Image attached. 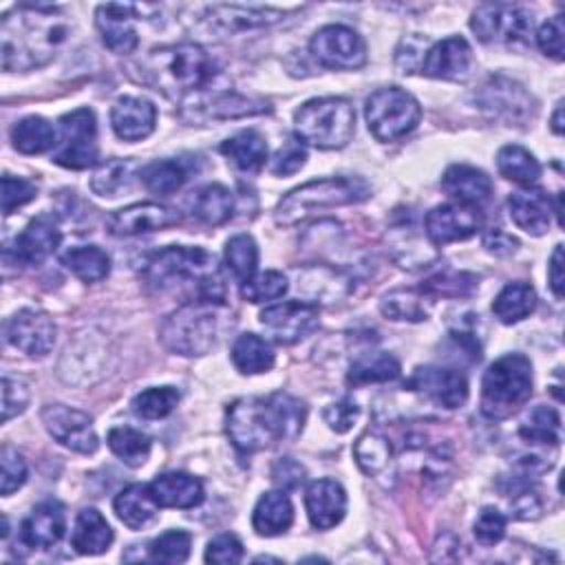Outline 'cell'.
<instances>
[{
  "instance_id": "obj_47",
  "label": "cell",
  "mask_w": 565,
  "mask_h": 565,
  "mask_svg": "<svg viewBox=\"0 0 565 565\" xmlns=\"http://www.w3.org/2000/svg\"><path fill=\"white\" fill-rule=\"evenodd\" d=\"M181 399V393L174 386H154L137 393L132 397V413L141 419H163L168 417Z\"/></svg>"
},
{
  "instance_id": "obj_40",
  "label": "cell",
  "mask_w": 565,
  "mask_h": 565,
  "mask_svg": "<svg viewBox=\"0 0 565 565\" xmlns=\"http://www.w3.org/2000/svg\"><path fill=\"white\" fill-rule=\"evenodd\" d=\"M192 212L205 225H223L234 214V196L221 183H210L194 194Z\"/></svg>"
},
{
  "instance_id": "obj_53",
  "label": "cell",
  "mask_w": 565,
  "mask_h": 565,
  "mask_svg": "<svg viewBox=\"0 0 565 565\" xmlns=\"http://www.w3.org/2000/svg\"><path fill=\"white\" fill-rule=\"evenodd\" d=\"M505 525H508V519L503 516V512H499L492 505H486L477 514L472 532H475V539H477L479 545L492 547V545H497L505 536Z\"/></svg>"
},
{
  "instance_id": "obj_1",
  "label": "cell",
  "mask_w": 565,
  "mask_h": 565,
  "mask_svg": "<svg viewBox=\"0 0 565 565\" xmlns=\"http://www.w3.org/2000/svg\"><path fill=\"white\" fill-rule=\"evenodd\" d=\"M307 422V406L289 393L267 397H241L227 406L225 430L243 455L269 448L278 441H294Z\"/></svg>"
},
{
  "instance_id": "obj_51",
  "label": "cell",
  "mask_w": 565,
  "mask_h": 565,
  "mask_svg": "<svg viewBox=\"0 0 565 565\" xmlns=\"http://www.w3.org/2000/svg\"><path fill=\"white\" fill-rule=\"evenodd\" d=\"M132 172V163L124 159H110L104 166L97 168V172L90 179L93 192L99 196H117L124 188H128Z\"/></svg>"
},
{
  "instance_id": "obj_62",
  "label": "cell",
  "mask_w": 565,
  "mask_h": 565,
  "mask_svg": "<svg viewBox=\"0 0 565 565\" xmlns=\"http://www.w3.org/2000/svg\"><path fill=\"white\" fill-rule=\"evenodd\" d=\"M483 247L494 256H508L519 247V241L514 236H510L508 232L494 227L483 234Z\"/></svg>"
},
{
  "instance_id": "obj_55",
  "label": "cell",
  "mask_w": 565,
  "mask_h": 565,
  "mask_svg": "<svg viewBox=\"0 0 565 565\" xmlns=\"http://www.w3.org/2000/svg\"><path fill=\"white\" fill-rule=\"evenodd\" d=\"M305 161H307L305 146L298 139H289L278 148V152L269 161V170L276 177H287L298 172L305 166Z\"/></svg>"
},
{
  "instance_id": "obj_27",
  "label": "cell",
  "mask_w": 565,
  "mask_h": 565,
  "mask_svg": "<svg viewBox=\"0 0 565 565\" xmlns=\"http://www.w3.org/2000/svg\"><path fill=\"white\" fill-rule=\"evenodd\" d=\"M441 190L461 205L479 207L490 199L492 181L483 170L475 166L452 163L441 177Z\"/></svg>"
},
{
  "instance_id": "obj_35",
  "label": "cell",
  "mask_w": 565,
  "mask_h": 565,
  "mask_svg": "<svg viewBox=\"0 0 565 565\" xmlns=\"http://www.w3.org/2000/svg\"><path fill=\"white\" fill-rule=\"evenodd\" d=\"M232 362L238 373L258 375L267 373L274 366L276 355L265 338L256 333H241L232 344Z\"/></svg>"
},
{
  "instance_id": "obj_58",
  "label": "cell",
  "mask_w": 565,
  "mask_h": 565,
  "mask_svg": "<svg viewBox=\"0 0 565 565\" xmlns=\"http://www.w3.org/2000/svg\"><path fill=\"white\" fill-rule=\"evenodd\" d=\"M563 35H565V20L563 15H554L541 24L536 33V44L545 55L554 60H563Z\"/></svg>"
},
{
  "instance_id": "obj_43",
  "label": "cell",
  "mask_w": 565,
  "mask_h": 565,
  "mask_svg": "<svg viewBox=\"0 0 565 565\" xmlns=\"http://www.w3.org/2000/svg\"><path fill=\"white\" fill-rule=\"evenodd\" d=\"M106 444L113 450V455L119 457L130 468L143 466L148 455H150V446H152L148 435H143L141 430L130 428V426L110 428L108 437H106Z\"/></svg>"
},
{
  "instance_id": "obj_3",
  "label": "cell",
  "mask_w": 565,
  "mask_h": 565,
  "mask_svg": "<svg viewBox=\"0 0 565 565\" xmlns=\"http://www.w3.org/2000/svg\"><path fill=\"white\" fill-rule=\"evenodd\" d=\"M141 276L148 287L159 291L192 282L196 285L199 300H207L216 305L225 302V287H223L221 271L214 263V256L203 247L170 245L166 249H159L146 260Z\"/></svg>"
},
{
  "instance_id": "obj_20",
  "label": "cell",
  "mask_w": 565,
  "mask_h": 565,
  "mask_svg": "<svg viewBox=\"0 0 565 565\" xmlns=\"http://www.w3.org/2000/svg\"><path fill=\"white\" fill-rule=\"evenodd\" d=\"M181 223V214L159 203H132L113 212L106 227L113 236H139Z\"/></svg>"
},
{
  "instance_id": "obj_49",
  "label": "cell",
  "mask_w": 565,
  "mask_h": 565,
  "mask_svg": "<svg viewBox=\"0 0 565 565\" xmlns=\"http://www.w3.org/2000/svg\"><path fill=\"white\" fill-rule=\"evenodd\" d=\"M433 300L435 298H459L470 296L477 287V278L466 271H441L419 285Z\"/></svg>"
},
{
  "instance_id": "obj_59",
  "label": "cell",
  "mask_w": 565,
  "mask_h": 565,
  "mask_svg": "<svg viewBox=\"0 0 565 565\" xmlns=\"http://www.w3.org/2000/svg\"><path fill=\"white\" fill-rule=\"evenodd\" d=\"M322 417H324V422H327V426H329L331 430H335V433H349V430L353 428V424L358 422V417H360V406H358L353 399L344 397V399H340V402L329 404V406L322 411Z\"/></svg>"
},
{
  "instance_id": "obj_44",
  "label": "cell",
  "mask_w": 565,
  "mask_h": 565,
  "mask_svg": "<svg viewBox=\"0 0 565 565\" xmlns=\"http://www.w3.org/2000/svg\"><path fill=\"white\" fill-rule=\"evenodd\" d=\"M225 265L238 282H247L258 267V245L249 234H236L225 243Z\"/></svg>"
},
{
  "instance_id": "obj_16",
  "label": "cell",
  "mask_w": 565,
  "mask_h": 565,
  "mask_svg": "<svg viewBox=\"0 0 565 565\" xmlns=\"http://www.w3.org/2000/svg\"><path fill=\"white\" fill-rule=\"evenodd\" d=\"M55 322L40 309H20L4 327L7 342L31 358L46 355L55 344Z\"/></svg>"
},
{
  "instance_id": "obj_61",
  "label": "cell",
  "mask_w": 565,
  "mask_h": 565,
  "mask_svg": "<svg viewBox=\"0 0 565 565\" xmlns=\"http://www.w3.org/2000/svg\"><path fill=\"white\" fill-rule=\"evenodd\" d=\"M512 510H514V516L516 519H523V521H530V519H539L541 516V499L534 490L530 488H523L519 494H514V501H512Z\"/></svg>"
},
{
  "instance_id": "obj_30",
  "label": "cell",
  "mask_w": 565,
  "mask_h": 565,
  "mask_svg": "<svg viewBox=\"0 0 565 565\" xmlns=\"http://www.w3.org/2000/svg\"><path fill=\"white\" fill-rule=\"evenodd\" d=\"M117 519L128 525L130 530H141L150 521H154L159 512V503L146 483H130L126 486L113 501Z\"/></svg>"
},
{
  "instance_id": "obj_21",
  "label": "cell",
  "mask_w": 565,
  "mask_h": 565,
  "mask_svg": "<svg viewBox=\"0 0 565 565\" xmlns=\"http://www.w3.org/2000/svg\"><path fill=\"white\" fill-rule=\"evenodd\" d=\"M66 514L64 505L55 499L38 503L20 523V543L26 547L49 550L64 536Z\"/></svg>"
},
{
  "instance_id": "obj_39",
  "label": "cell",
  "mask_w": 565,
  "mask_h": 565,
  "mask_svg": "<svg viewBox=\"0 0 565 565\" xmlns=\"http://www.w3.org/2000/svg\"><path fill=\"white\" fill-rule=\"evenodd\" d=\"M497 170L508 181L532 185L541 177V163L539 159L523 146L508 143L497 152Z\"/></svg>"
},
{
  "instance_id": "obj_52",
  "label": "cell",
  "mask_w": 565,
  "mask_h": 565,
  "mask_svg": "<svg viewBox=\"0 0 565 565\" xmlns=\"http://www.w3.org/2000/svg\"><path fill=\"white\" fill-rule=\"evenodd\" d=\"M24 481H26L24 457L15 448L4 444L0 450V492H2V497H9L18 488H22Z\"/></svg>"
},
{
  "instance_id": "obj_63",
  "label": "cell",
  "mask_w": 565,
  "mask_h": 565,
  "mask_svg": "<svg viewBox=\"0 0 565 565\" xmlns=\"http://www.w3.org/2000/svg\"><path fill=\"white\" fill-rule=\"evenodd\" d=\"M547 280L550 287L554 291L556 298H563V285H565V276H563V245L558 243L550 256V265H547Z\"/></svg>"
},
{
  "instance_id": "obj_64",
  "label": "cell",
  "mask_w": 565,
  "mask_h": 565,
  "mask_svg": "<svg viewBox=\"0 0 565 565\" xmlns=\"http://www.w3.org/2000/svg\"><path fill=\"white\" fill-rule=\"evenodd\" d=\"M552 130H554L556 135H563V102L556 104V110H554V115H552Z\"/></svg>"
},
{
  "instance_id": "obj_42",
  "label": "cell",
  "mask_w": 565,
  "mask_h": 565,
  "mask_svg": "<svg viewBox=\"0 0 565 565\" xmlns=\"http://www.w3.org/2000/svg\"><path fill=\"white\" fill-rule=\"evenodd\" d=\"M190 177V168L183 159H159L141 168V183L154 194L177 192Z\"/></svg>"
},
{
  "instance_id": "obj_13",
  "label": "cell",
  "mask_w": 565,
  "mask_h": 565,
  "mask_svg": "<svg viewBox=\"0 0 565 565\" xmlns=\"http://www.w3.org/2000/svg\"><path fill=\"white\" fill-rule=\"evenodd\" d=\"M265 333L278 344H296L320 324V309L305 300H287L260 311Z\"/></svg>"
},
{
  "instance_id": "obj_11",
  "label": "cell",
  "mask_w": 565,
  "mask_h": 565,
  "mask_svg": "<svg viewBox=\"0 0 565 565\" xmlns=\"http://www.w3.org/2000/svg\"><path fill=\"white\" fill-rule=\"evenodd\" d=\"M311 57L333 71H353L366 62V44L358 31L347 24H327L309 42Z\"/></svg>"
},
{
  "instance_id": "obj_25",
  "label": "cell",
  "mask_w": 565,
  "mask_h": 565,
  "mask_svg": "<svg viewBox=\"0 0 565 565\" xmlns=\"http://www.w3.org/2000/svg\"><path fill=\"white\" fill-rule=\"evenodd\" d=\"M289 11L274 7H243V4H214L207 7L205 20L221 33H236L263 29L280 22Z\"/></svg>"
},
{
  "instance_id": "obj_56",
  "label": "cell",
  "mask_w": 565,
  "mask_h": 565,
  "mask_svg": "<svg viewBox=\"0 0 565 565\" xmlns=\"http://www.w3.org/2000/svg\"><path fill=\"white\" fill-rule=\"evenodd\" d=\"M29 404V388L18 377H2V422L20 415Z\"/></svg>"
},
{
  "instance_id": "obj_34",
  "label": "cell",
  "mask_w": 565,
  "mask_h": 565,
  "mask_svg": "<svg viewBox=\"0 0 565 565\" xmlns=\"http://www.w3.org/2000/svg\"><path fill=\"white\" fill-rule=\"evenodd\" d=\"M536 307V291L530 282H508L492 300V313L503 324H514L527 318Z\"/></svg>"
},
{
  "instance_id": "obj_45",
  "label": "cell",
  "mask_w": 565,
  "mask_h": 565,
  "mask_svg": "<svg viewBox=\"0 0 565 565\" xmlns=\"http://www.w3.org/2000/svg\"><path fill=\"white\" fill-rule=\"evenodd\" d=\"M353 455H355V461L362 468V472H366L371 477L382 475L388 468L391 459H393V450H391L388 439L384 435L375 433V430H366L355 441Z\"/></svg>"
},
{
  "instance_id": "obj_26",
  "label": "cell",
  "mask_w": 565,
  "mask_h": 565,
  "mask_svg": "<svg viewBox=\"0 0 565 565\" xmlns=\"http://www.w3.org/2000/svg\"><path fill=\"white\" fill-rule=\"evenodd\" d=\"M508 210H510L512 223L519 230L527 232L530 236H543L550 230L554 205L545 194V190L527 185L510 194Z\"/></svg>"
},
{
  "instance_id": "obj_57",
  "label": "cell",
  "mask_w": 565,
  "mask_h": 565,
  "mask_svg": "<svg viewBox=\"0 0 565 565\" xmlns=\"http://www.w3.org/2000/svg\"><path fill=\"white\" fill-rule=\"evenodd\" d=\"M243 561V543L234 534H218L207 543L205 563H241Z\"/></svg>"
},
{
  "instance_id": "obj_14",
  "label": "cell",
  "mask_w": 565,
  "mask_h": 565,
  "mask_svg": "<svg viewBox=\"0 0 565 565\" xmlns=\"http://www.w3.org/2000/svg\"><path fill=\"white\" fill-rule=\"evenodd\" d=\"M40 415L49 435L64 448L79 455H93L97 450L99 439L88 413L64 404H46Z\"/></svg>"
},
{
  "instance_id": "obj_54",
  "label": "cell",
  "mask_w": 565,
  "mask_h": 565,
  "mask_svg": "<svg viewBox=\"0 0 565 565\" xmlns=\"http://www.w3.org/2000/svg\"><path fill=\"white\" fill-rule=\"evenodd\" d=\"M38 194V188L22 177L4 174L2 177V212L9 216L13 210L26 205Z\"/></svg>"
},
{
  "instance_id": "obj_8",
  "label": "cell",
  "mask_w": 565,
  "mask_h": 565,
  "mask_svg": "<svg viewBox=\"0 0 565 565\" xmlns=\"http://www.w3.org/2000/svg\"><path fill=\"white\" fill-rule=\"evenodd\" d=\"M218 307L223 305L194 298L172 311L159 333L163 347L185 358L205 355L218 335Z\"/></svg>"
},
{
  "instance_id": "obj_23",
  "label": "cell",
  "mask_w": 565,
  "mask_h": 565,
  "mask_svg": "<svg viewBox=\"0 0 565 565\" xmlns=\"http://www.w3.org/2000/svg\"><path fill=\"white\" fill-rule=\"evenodd\" d=\"M305 508L316 530H331L344 519L347 492L335 479H316L305 492Z\"/></svg>"
},
{
  "instance_id": "obj_7",
  "label": "cell",
  "mask_w": 565,
  "mask_h": 565,
  "mask_svg": "<svg viewBox=\"0 0 565 565\" xmlns=\"http://www.w3.org/2000/svg\"><path fill=\"white\" fill-rule=\"evenodd\" d=\"M532 395V362L523 353L494 360L481 380V413L488 419L514 415Z\"/></svg>"
},
{
  "instance_id": "obj_38",
  "label": "cell",
  "mask_w": 565,
  "mask_h": 565,
  "mask_svg": "<svg viewBox=\"0 0 565 565\" xmlns=\"http://www.w3.org/2000/svg\"><path fill=\"white\" fill-rule=\"evenodd\" d=\"M55 128L40 115H29L13 124L11 141L13 148L22 154H40L49 148H55Z\"/></svg>"
},
{
  "instance_id": "obj_29",
  "label": "cell",
  "mask_w": 565,
  "mask_h": 565,
  "mask_svg": "<svg viewBox=\"0 0 565 565\" xmlns=\"http://www.w3.org/2000/svg\"><path fill=\"white\" fill-rule=\"evenodd\" d=\"M479 106L508 119H521L530 113V97L516 82L492 77L479 90Z\"/></svg>"
},
{
  "instance_id": "obj_6",
  "label": "cell",
  "mask_w": 565,
  "mask_h": 565,
  "mask_svg": "<svg viewBox=\"0 0 565 565\" xmlns=\"http://www.w3.org/2000/svg\"><path fill=\"white\" fill-rule=\"evenodd\" d=\"M296 137L318 150L344 148L355 132V110L344 97H316L294 115Z\"/></svg>"
},
{
  "instance_id": "obj_37",
  "label": "cell",
  "mask_w": 565,
  "mask_h": 565,
  "mask_svg": "<svg viewBox=\"0 0 565 565\" xmlns=\"http://www.w3.org/2000/svg\"><path fill=\"white\" fill-rule=\"evenodd\" d=\"M399 377V362L384 351H369L362 353L358 360H353L347 384L349 386H364V384H377V382H391Z\"/></svg>"
},
{
  "instance_id": "obj_10",
  "label": "cell",
  "mask_w": 565,
  "mask_h": 565,
  "mask_svg": "<svg viewBox=\"0 0 565 565\" xmlns=\"http://www.w3.org/2000/svg\"><path fill=\"white\" fill-rule=\"evenodd\" d=\"M60 141L53 161L68 170H86L97 163V121L90 108H75L60 117Z\"/></svg>"
},
{
  "instance_id": "obj_48",
  "label": "cell",
  "mask_w": 565,
  "mask_h": 565,
  "mask_svg": "<svg viewBox=\"0 0 565 565\" xmlns=\"http://www.w3.org/2000/svg\"><path fill=\"white\" fill-rule=\"evenodd\" d=\"M190 547H192L190 532L168 530L150 543L148 558L154 563H183L190 556Z\"/></svg>"
},
{
  "instance_id": "obj_33",
  "label": "cell",
  "mask_w": 565,
  "mask_h": 565,
  "mask_svg": "<svg viewBox=\"0 0 565 565\" xmlns=\"http://www.w3.org/2000/svg\"><path fill=\"white\" fill-rule=\"evenodd\" d=\"M110 543H113V530L108 521L102 516L99 510L84 508L77 514L71 532V545L75 547V552L84 556H95L106 552Z\"/></svg>"
},
{
  "instance_id": "obj_5",
  "label": "cell",
  "mask_w": 565,
  "mask_h": 565,
  "mask_svg": "<svg viewBox=\"0 0 565 565\" xmlns=\"http://www.w3.org/2000/svg\"><path fill=\"white\" fill-rule=\"evenodd\" d=\"M369 196H371V185L362 177L313 179L289 190L278 201L274 218L278 225L289 227L305 221L313 212L360 203V201H366Z\"/></svg>"
},
{
  "instance_id": "obj_12",
  "label": "cell",
  "mask_w": 565,
  "mask_h": 565,
  "mask_svg": "<svg viewBox=\"0 0 565 565\" xmlns=\"http://www.w3.org/2000/svg\"><path fill=\"white\" fill-rule=\"evenodd\" d=\"M470 29L486 44L490 42L516 44V42H525L527 35L532 33V15L516 4H501V2L479 4L472 11Z\"/></svg>"
},
{
  "instance_id": "obj_19",
  "label": "cell",
  "mask_w": 565,
  "mask_h": 565,
  "mask_svg": "<svg viewBox=\"0 0 565 565\" xmlns=\"http://www.w3.org/2000/svg\"><path fill=\"white\" fill-rule=\"evenodd\" d=\"M475 64L472 49L468 40L461 35H450L441 42H435L419 66V71L435 79H448V82H463Z\"/></svg>"
},
{
  "instance_id": "obj_4",
  "label": "cell",
  "mask_w": 565,
  "mask_h": 565,
  "mask_svg": "<svg viewBox=\"0 0 565 565\" xmlns=\"http://www.w3.org/2000/svg\"><path fill=\"white\" fill-rule=\"evenodd\" d=\"M148 84L172 99H185L210 86L216 75L212 57L194 42L170 44L150 51L143 62Z\"/></svg>"
},
{
  "instance_id": "obj_15",
  "label": "cell",
  "mask_w": 565,
  "mask_h": 565,
  "mask_svg": "<svg viewBox=\"0 0 565 565\" xmlns=\"http://www.w3.org/2000/svg\"><path fill=\"white\" fill-rule=\"evenodd\" d=\"M404 386L441 408H459L468 399V380L455 369L417 366Z\"/></svg>"
},
{
  "instance_id": "obj_2",
  "label": "cell",
  "mask_w": 565,
  "mask_h": 565,
  "mask_svg": "<svg viewBox=\"0 0 565 565\" xmlns=\"http://www.w3.org/2000/svg\"><path fill=\"white\" fill-rule=\"evenodd\" d=\"M68 24L60 7L18 4L2 18V68L29 71L49 62L66 40Z\"/></svg>"
},
{
  "instance_id": "obj_36",
  "label": "cell",
  "mask_w": 565,
  "mask_h": 565,
  "mask_svg": "<svg viewBox=\"0 0 565 565\" xmlns=\"http://www.w3.org/2000/svg\"><path fill=\"white\" fill-rule=\"evenodd\" d=\"M433 298L422 287H402L388 291L380 309L391 320H406V322H422L428 318V307Z\"/></svg>"
},
{
  "instance_id": "obj_18",
  "label": "cell",
  "mask_w": 565,
  "mask_h": 565,
  "mask_svg": "<svg viewBox=\"0 0 565 565\" xmlns=\"http://www.w3.org/2000/svg\"><path fill=\"white\" fill-rule=\"evenodd\" d=\"M62 243V230L51 214H40L29 221V225L13 238V243L4 249L7 258L31 267L44 263Z\"/></svg>"
},
{
  "instance_id": "obj_24",
  "label": "cell",
  "mask_w": 565,
  "mask_h": 565,
  "mask_svg": "<svg viewBox=\"0 0 565 565\" xmlns=\"http://www.w3.org/2000/svg\"><path fill=\"white\" fill-rule=\"evenodd\" d=\"M157 124V108L146 97L124 95L110 108V126L124 141H141L152 135Z\"/></svg>"
},
{
  "instance_id": "obj_22",
  "label": "cell",
  "mask_w": 565,
  "mask_h": 565,
  "mask_svg": "<svg viewBox=\"0 0 565 565\" xmlns=\"http://www.w3.org/2000/svg\"><path fill=\"white\" fill-rule=\"evenodd\" d=\"M139 11L137 4H99L95 11V24L102 33L104 44L119 55L132 53L139 46V35L132 26L135 13Z\"/></svg>"
},
{
  "instance_id": "obj_31",
  "label": "cell",
  "mask_w": 565,
  "mask_h": 565,
  "mask_svg": "<svg viewBox=\"0 0 565 565\" xmlns=\"http://www.w3.org/2000/svg\"><path fill=\"white\" fill-rule=\"evenodd\" d=\"M294 523V505L285 490L265 492L252 512V525L260 536L285 534Z\"/></svg>"
},
{
  "instance_id": "obj_60",
  "label": "cell",
  "mask_w": 565,
  "mask_h": 565,
  "mask_svg": "<svg viewBox=\"0 0 565 565\" xmlns=\"http://www.w3.org/2000/svg\"><path fill=\"white\" fill-rule=\"evenodd\" d=\"M307 470L302 463H298L291 457H282L271 466V481L278 490H296L305 481Z\"/></svg>"
},
{
  "instance_id": "obj_28",
  "label": "cell",
  "mask_w": 565,
  "mask_h": 565,
  "mask_svg": "<svg viewBox=\"0 0 565 565\" xmlns=\"http://www.w3.org/2000/svg\"><path fill=\"white\" fill-rule=\"evenodd\" d=\"M150 492L161 508L188 510L203 501V483L188 472H163L150 483Z\"/></svg>"
},
{
  "instance_id": "obj_9",
  "label": "cell",
  "mask_w": 565,
  "mask_h": 565,
  "mask_svg": "<svg viewBox=\"0 0 565 565\" xmlns=\"http://www.w3.org/2000/svg\"><path fill=\"white\" fill-rule=\"evenodd\" d=\"M364 117L377 141H397L417 128L422 106L408 90L386 86L366 99Z\"/></svg>"
},
{
  "instance_id": "obj_17",
  "label": "cell",
  "mask_w": 565,
  "mask_h": 565,
  "mask_svg": "<svg viewBox=\"0 0 565 565\" xmlns=\"http://www.w3.org/2000/svg\"><path fill=\"white\" fill-rule=\"evenodd\" d=\"M481 221H483V214L479 212V207L461 205V203H441L426 214L424 227L433 245H448V243L466 241L472 234H477V230L481 227Z\"/></svg>"
},
{
  "instance_id": "obj_50",
  "label": "cell",
  "mask_w": 565,
  "mask_h": 565,
  "mask_svg": "<svg viewBox=\"0 0 565 565\" xmlns=\"http://www.w3.org/2000/svg\"><path fill=\"white\" fill-rule=\"evenodd\" d=\"M287 289H289L287 276L282 271L269 269L263 274H254L247 282H243L241 296L247 302H265V300H276V298L285 296Z\"/></svg>"
},
{
  "instance_id": "obj_41",
  "label": "cell",
  "mask_w": 565,
  "mask_h": 565,
  "mask_svg": "<svg viewBox=\"0 0 565 565\" xmlns=\"http://www.w3.org/2000/svg\"><path fill=\"white\" fill-rule=\"evenodd\" d=\"M62 265L84 282H99L110 271V256L97 245H82L64 252Z\"/></svg>"
},
{
  "instance_id": "obj_32",
  "label": "cell",
  "mask_w": 565,
  "mask_h": 565,
  "mask_svg": "<svg viewBox=\"0 0 565 565\" xmlns=\"http://www.w3.org/2000/svg\"><path fill=\"white\" fill-rule=\"evenodd\" d=\"M218 150L241 172H258L267 161V141L254 128L227 137Z\"/></svg>"
},
{
  "instance_id": "obj_46",
  "label": "cell",
  "mask_w": 565,
  "mask_h": 565,
  "mask_svg": "<svg viewBox=\"0 0 565 565\" xmlns=\"http://www.w3.org/2000/svg\"><path fill=\"white\" fill-rule=\"evenodd\" d=\"M519 435L530 444L558 446L561 441V415L552 406H536L519 428Z\"/></svg>"
}]
</instances>
